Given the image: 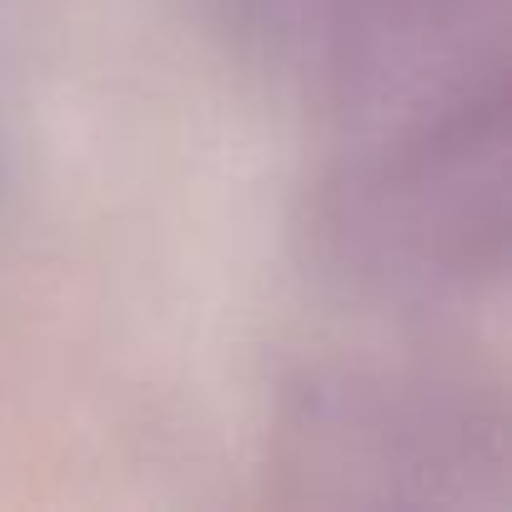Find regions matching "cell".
Wrapping results in <instances>:
<instances>
[{"instance_id":"1","label":"cell","mask_w":512,"mask_h":512,"mask_svg":"<svg viewBox=\"0 0 512 512\" xmlns=\"http://www.w3.org/2000/svg\"><path fill=\"white\" fill-rule=\"evenodd\" d=\"M317 231L382 297H472L507 267V66L477 71L352 131Z\"/></svg>"},{"instance_id":"2","label":"cell","mask_w":512,"mask_h":512,"mask_svg":"<svg viewBox=\"0 0 512 512\" xmlns=\"http://www.w3.org/2000/svg\"><path fill=\"white\" fill-rule=\"evenodd\" d=\"M246 61L347 131L507 66V0H226Z\"/></svg>"},{"instance_id":"3","label":"cell","mask_w":512,"mask_h":512,"mask_svg":"<svg viewBox=\"0 0 512 512\" xmlns=\"http://www.w3.org/2000/svg\"><path fill=\"white\" fill-rule=\"evenodd\" d=\"M287 462L357 502H472L482 477H502V417L432 377H307L287 412Z\"/></svg>"}]
</instances>
